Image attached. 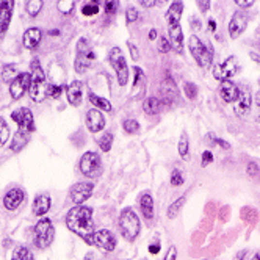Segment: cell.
I'll return each instance as SVG.
<instances>
[{"label":"cell","instance_id":"20","mask_svg":"<svg viewBox=\"0 0 260 260\" xmlns=\"http://www.w3.org/2000/svg\"><path fill=\"white\" fill-rule=\"evenodd\" d=\"M15 5V2H0V35H3L10 29Z\"/></svg>","mask_w":260,"mask_h":260},{"label":"cell","instance_id":"40","mask_svg":"<svg viewBox=\"0 0 260 260\" xmlns=\"http://www.w3.org/2000/svg\"><path fill=\"white\" fill-rule=\"evenodd\" d=\"M16 71H17V66L16 65H6V66H3V71H2V79L5 80V81H8L11 77H17V74H16Z\"/></svg>","mask_w":260,"mask_h":260},{"label":"cell","instance_id":"53","mask_svg":"<svg viewBox=\"0 0 260 260\" xmlns=\"http://www.w3.org/2000/svg\"><path fill=\"white\" fill-rule=\"evenodd\" d=\"M235 5H237V6H240V8L244 10V8H249V6L254 5V2H251V0H249V2H242V0H237Z\"/></svg>","mask_w":260,"mask_h":260},{"label":"cell","instance_id":"61","mask_svg":"<svg viewBox=\"0 0 260 260\" xmlns=\"http://www.w3.org/2000/svg\"><path fill=\"white\" fill-rule=\"evenodd\" d=\"M85 260H96V257H94V254H93V252H90V254H86Z\"/></svg>","mask_w":260,"mask_h":260},{"label":"cell","instance_id":"26","mask_svg":"<svg viewBox=\"0 0 260 260\" xmlns=\"http://www.w3.org/2000/svg\"><path fill=\"white\" fill-rule=\"evenodd\" d=\"M30 143V132H25V130H17L11 140V150L13 152H20L27 145Z\"/></svg>","mask_w":260,"mask_h":260},{"label":"cell","instance_id":"35","mask_svg":"<svg viewBox=\"0 0 260 260\" xmlns=\"http://www.w3.org/2000/svg\"><path fill=\"white\" fill-rule=\"evenodd\" d=\"M10 138V127L6 124L5 118L0 116V147L6 145V141Z\"/></svg>","mask_w":260,"mask_h":260},{"label":"cell","instance_id":"49","mask_svg":"<svg viewBox=\"0 0 260 260\" xmlns=\"http://www.w3.org/2000/svg\"><path fill=\"white\" fill-rule=\"evenodd\" d=\"M127 47H129V50H130V55H132V60H133V61H138V60H140L138 47H136L133 43H130V41H127Z\"/></svg>","mask_w":260,"mask_h":260},{"label":"cell","instance_id":"5","mask_svg":"<svg viewBox=\"0 0 260 260\" xmlns=\"http://www.w3.org/2000/svg\"><path fill=\"white\" fill-rule=\"evenodd\" d=\"M96 60V55L91 49L90 41L86 38H80L77 43V50H75V61L74 69L77 74H85L91 67L93 61Z\"/></svg>","mask_w":260,"mask_h":260},{"label":"cell","instance_id":"45","mask_svg":"<svg viewBox=\"0 0 260 260\" xmlns=\"http://www.w3.org/2000/svg\"><path fill=\"white\" fill-rule=\"evenodd\" d=\"M207 138H209L210 141H213L215 145L221 146V147H223V149H226V150L230 149V145H229L228 141H224V140H221V138H218V136H215L213 133H209V135H207Z\"/></svg>","mask_w":260,"mask_h":260},{"label":"cell","instance_id":"22","mask_svg":"<svg viewBox=\"0 0 260 260\" xmlns=\"http://www.w3.org/2000/svg\"><path fill=\"white\" fill-rule=\"evenodd\" d=\"M251 104H252V96L249 93V90H244V91H240V96H238V99L235 100V107H234V112L237 116H244L251 110Z\"/></svg>","mask_w":260,"mask_h":260},{"label":"cell","instance_id":"62","mask_svg":"<svg viewBox=\"0 0 260 260\" xmlns=\"http://www.w3.org/2000/svg\"><path fill=\"white\" fill-rule=\"evenodd\" d=\"M256 102H257V105L260 107V91L257 93V96H256Z\"/></svg>","mask_w":260,"mask_h":260},{"label":"cell","instance_id":"28","mask_svg":"<svg viewBox=\"0 0 260 260\" xmlns=\"http://www.w3.org/2000/svg\"><path fill=\"white\" fill-rule=\"evenodd\" d=\"M88 99H90L91 102V105H94L98 110H102V112H105V113H110L112 112V104H110V100L105 99V98H100V96L98 94H94V93H90L88 94Z\"/></svg>","mask_w":260,"mask_h":260},{"label":"cell","instance_id":"44","mask_svg":"<svg viewBox=\"0 0 260 260\" xmlns=\"http://www.w3.org/2000/svg\"><path fill=\"white\" fill-rule=\"evenodd\" d=\"M246 173H248V176L251 177V179H256V177H259V176H260V169H259V166L256 165L254 162H251V163H248V168H246Z\"/></svg>","mask_w":260,"mask_h":260},{"label":"cell","instance_id":"36","mask_svg":"<svg viewBox=\"0 0 260 260\" xmlns=\"http://www.w3.org/2000/svg\"><path fill=\"white\" fill-rule=\"evenodd\" d=\"M240 216H242V220L244 223H249V224H254L257 221V211L254 209H251V207H243Z\"/></svg>","mask_w":260,"mask_h":260},{"label":"cell","instance_id":"47","mask_svg":"<svg viewBox=\"0 0 260 260\" xmlns=\"http://www.w3.org/2000/svg\"><path fill=\"white\" fill-rule=\"evenodd\" d=\"M159 50L162 53H168L171 50V44H169V41L166 36H162L160 41H159Z\"/></svg>","mask_w":260,"mask_h":260},{"label":"cell","instance_id":"37","mask_svg":"<svg viewBox=\"0 0 260 260\" xmlns=\"http://www.w3.org/2000/svg\"><path fill=\"white\" fill-rule=\"evenodd\" d=\"M74 6H75L74 0H58L57 2V10L61 13V15H71Z\"/></svg>","mask_w":260,"mask_h":260},{"label":"cell","instance_id":"55","mask_svg":"<svg viewBox=\"0 0 260 260\" xmlns=\"http://www.w3.org/2000/svg\"><path fill=\"white\" fill-rule=\"evenodd\" d=\"M197 6H199V10L202 13H205V11H209V8H210V2H197Z\"/></svg>","mask_w":260,"mask_h":260},{"label":"cell","instance_id":"52","mask_svg":"<svg viewBox=\"0 0 260 260\" xmlns=\"http://www.w3.org/2000/svg\"><path fill=\"white\" fill-rule=\"evenodd\" d=\"M133 72H135V80H133V86H136V85H138V80H140V77H141V75H143V69H141V67H138V66H136V67H133Z\"/></svg>","mask_w":260,"mask_h":260},{"label":"cell","instance_id":"59","mask_svg":"<svg viewBox=\"0 0 260 260\" xmlns=\"http://www.w3.org/2000/svg\"><path fill=\"white\" fill-rule=\"evenodd\" d=\"M249 55H251V58H252V60H256L257 63H260V55H257V53H254V52H251Z\"/></svg>","mask_w":260,"mask_h":260},{"label":"cell","instance_id":"13","mask_svg":"<svg viewBox=\"0 0 260 260\" xmlns=\"http://www.w3.org/2000/svg\"><path fill=\"white\" fill-rule=\"evenodd\" d=\"M93 191H94L93 182H79V183H75V185H72V188L69 191L71 201L75 205H81L86 199H90Z\"/></svg>","mask_w":260,"mask_h":260},{"label":"cell","instance_id":"60","mask_svg":"<svg viewBox=\"0 0 260 260\" xmlns=\"http://www.w3.org/2000/svg\"><path fill=\"white\" fill-rule=\"evenodd\" d=\"M244 257H246V251H240V252L237 254V259H238V260H243Z\"/></svg>","mask_w":260,"mask_h":260},{"label":"cell","instance_id":"42","mask_svg":"<svg viewBox=\"0 0 260 260\" xmlns=\"http://www.w3.org/2000/svg\"><path fill=\"white\" fill-rule=\"evenodd\" d=\"M169 182H171V185H173V187H179V185H182V183H183V176H182V173H180L179 169H174V171H173V174H171Z\"/></svg>","mask_w":260,"mask_h":260},{"label":"cell","instance_id":"19","mask_svg":"<svg viewBox=\"0 0 260 260\" xmlns=\"http://www.w3.org/2000/svg\"><path fill=\"white\" fill-rule=\"evenodd\" d=\"M81 96H83V83L79 80H74L69 86H66V99L72 107H79L81 104Z\"/></svg>","mask_w":260,"mask_h":260},{"label":"cell","instance_id":"25","mask_svg":"<svg viewBox=\"0 0 260 260\" xmlns=\"http://www.w3.org/2000/svg\"><path fill=\"white\" fill-rule=\"evenodd\" d=\"M182 13H183V3L182 2H173L169 5V8L166 11V20H168V24L169 27H173V25H180V17H182Z\"/></svg>","mask_w":260,"mask_h":260},{"label":"cell","instance_id":"15","mask_svg":"<svg viewBox=\"0 0 260 260\" xmlns=\"http://www.w3.org/2000/svg\"><path fill=\"white\" fill-rule=\"evenodd\" d=\"M160 94L163 99V104L165 105H171L173 102H176L179 99V88L174 83V80L171 77H166L162 81L160 85Z\"/></svg>","mask_w":260,"mask_h":260},{"label":"cell","instance_id":"46","mask_svg":"<svg viewBox=\"0 0 260 260\" xmlns=\"http://www.w3.org/2000/svg\"><path fill=\"white\" fill-rule=\"evenodd\" d=\"M136 19H138V10H136V8H129V10L126 11V20H127V24L136 22Z\"/></svg>","mask_w":260,"mask_h":260},{"label":"cell","instance_id":"39","mask_svg":"<svg viewBox=\"0 0 260 260\" xmlns=\"http://www.w3.org/2000/svg\"><path fill=\"white\" fill-rule=\"evenodd\" d=\"M122 129H124V132L129 133V135H133L140 130V124L136 119H126L122 122Z\"/></svg>","mask_w":260,"mask_h":260},{"label":"cell","instance_id":"23","mask_svg":"<svg viewBox=\"0 0 260 260\" xmlns=\"http://www.w3.org/2000/svg\"><path fill=\"white\" fill-rule=\"evenodd\" d=\"M169 44L171 49H174L177 53H182L183 50V32L180 25L169 27Z\"/></svg>","mask_w":260,"mask_h":260},{"label":"cell","instance_id":"48","mask_svg":"<svg viewBox=\"0 0 260 260\" xmlns=\"http://www.w3.org/2000/svg\"><path fill=\"white\" fill-rule=\"evenodd\" d=\"M104 8L107 15H114L118 11V2H113V0H108V2L104 3Z\"/></svg>","mask_w":260,"mask_h":260},{"label":"cell","instance_id":"12","mask_svg":"<svg viewBox=\"0 0 260 260\" xmlns=\"http://www.w3.org/2000/svg\"><path fill=\"white\" fill-rule=\"evenodd\" d=\"M91 244L102 251H105V252H112L116 248V237L113 235V232L107 230V229H100L93 234Z\"/></svg>","mask_w":260,"mask_h":260},{"label":"cell","instance_id":"8","mask_svg":"<svg viewBox=\"0 0 260 260\" xmlns=\"http://www.w3.org/2000/svg\"><path fill=\"white\" fill-rule=\"evenodd\" d=\"M80 173L85 177H90V179H96L102 174V160L99 154L93 152V150H88L80 159Z\"/></svg>","mask_w":260,"mask_h":260},{"label":"cell","instance_id":"17","mask_svg":"<svg viewBox=\"0 0 260 260\" xmlns=\"http://www.w3.org/2000/svg\"><path fill=\"white\" fill-rule=\"evenodd\" d=\"M25 201V191L22 188H11L3 197V207L6 210H17Z\"/></svg>","mask_w":260,"mask_h":260},{"label":"cell","instance_id":"4","mask_svg":"<svg viewBox=\"0 0 260 260\" xmlns=\"http://www.w3.org/2000/svg\"><path fill=\"white\" fill-rule=\"evenodd\" d=\"M188 49L191 57L196 60L197 66H201L202 69H209L213 63V50L210 49V46L204 44L199 39V36L191 35L188 39Z\"/></svg>","mask_w":260,"mask_h":260},{"label":"cell","instance_id":"51","mask_svg":"<svg viewBox=\"0 0 260 260\" xmlns=\"http://www.w3.org/2000/svg\"><path fill=\"white\" fill-rule=\"evenodd\" d=\"M177 259V248L176 246H169V249L165 256V260H176Z\"/></svg>","mask_w":260,"mask_h":260},{"label":"cell","instance_id":"50","mask_svg":"<svg viewBox=\"0 0 260 260\" xmlns=\"http://www.w3.org/2000/svg\"><path fill=\"white\" fill-rule=\"evenodd\" d=\"M213 162V154L210 150H204L202 152V166H207L210 163Z\"/></svg>","mask_w":260,"mask_h":260},{"label":"cell","instance_id":"10","mask_svg":"<svg viewBox=\"0 0 260 260\" xmlns=\"http://www.w3.org/2000/svg\"><path fill=\"white\" fill-rule=\"evenodd\" d=\"M30 83H32V74L30 72H20L17 74L16 79H13L11 85H10V94L13 99H22L24 94L30 90Z\"/></svg>","mask_w":260,"mask_h":260},{"label":"cell","instance_id":"38","mask_svg":"<svg viewBox=\"0 0 260 260\" xmlns=\"http://www.w3.org/2000/svg\"><path fill=\"white\" fill-rule=\"evenodd\" d=\"M188 149H190V141H188L187 133L183 132L182 136H180V140H179V146H177V150H179L182 159H187V157H188Z\"/></svg>","mask_w":260,"mask_h":260},{"label":"cell","instance_id":"29","mask_svg":"<svg viewBox=\"0 0 260 260\" xmlns=\"http://www.w3.org/2000/svg\"><path fill=\"white\" fill-rule=\"evenodd\" d=\"M163 102L157 98H147L145 102H143V110H145L146 114H159L162 112Z\"/></svg>","mask_w":260,"mask_h":260},{"label":"cell","instance_id":"33","mask_svg":"<svg viewBox=\"0 0 260 260\" xmlns=\"http://www.w3.org/2000/svg\"><path fill=\"white\" fill-rule=\"evenodd\" d=\"M183 202H185V196H182V197H179L176 202H173L168 207V211H166V216L169 218V220H174V218L179 215V211H180V209H182V205H183Z\"/></svg>","mask_w":260,"mask_h":260},{"label":"cell","instance_id":"43","mask_svg":"<svg viewBox=\"0 0 260 260\" xmlns=\"http://www.w3.org/2000/svg\"><path fill=\"white\" fill-rule=\"evenodd\" d=\"M61 88L60 85H49L47 86V98H52V99H58L60 94H61Z\"/></svg>","mask_w":260,"mask_h":260},{"label":"cell","instance_id":"30","mask_svg":"<svg viewBox=\"0 0 260 260\" xmlns=\"http://www.w3.org/2000/svg\"><path fill=\"white\" fill-rule=\"evenodd\" d=\"M43 8H44L43 0H29V2H25V11L30 17H36L43 11Z\"/></svg>","mask_w":260,"mask_h":260},{"label":"cell","instance_id":"7","mask_svg":"<svg viewBox=\"0 0 260 260\" xmlns=\"http://www.w3.org/2000/svg\"><path fill=\"white\" fill-rule=\"evenodd\" d=\"M108 63L114 69L116 77H118V83L119 86H126L129 81V66L127 61L122 55V50L119 47H113V49L108 52Z\"/></svg>","mask_w":260,"mask_h":260},{"label":"cell","instance_id":"27","mask_svg":"<svg viewBox=\"0 0 260 260\" xmlns=\"http://www.w3.org/2000/svg\"><path fill=\"white\" fill-rule=\"evenodd\" d=\"M140 207L143 211V216H145L146 220H152L154 218V199H152V196H150V193L141 195Z\"/></svg>","mask_w":260,"mask_h":260},{"label":"cell","instance_id":"54","mask_svg":"<svg viewBox=\"0 0 260 260\" xmlns=\"http://www.w3.org/2000/svg\"><path fill=\"white\" fill-rule=\"evenodd\" d=\"M149 252H150V254H159V252H160V243L150 244L149 246Z\"/></svg>","mask_w":260,"mask_h":260},{"label":"cell","instance_id":"58","mask_svg":"<svg viewBox=\"0 0 260 260\" xmlns=\"http://www.w3.org/2000/svg\"><path fill=\"white\" fill-rule=\"evenodd\" d=\"M209 27H210V30H211V32H215V30H216V22H215L213 19H210V20H209Z\"/></svg>","mask_w":260,"mask_h":260},{"label":"cell","instance_id":"32","mask_svg":"<svg viewBox=\"0 0 260 260\" xmlns=\"http://www.w3.org/2000/svg\"><path fill=\"white\" fill-rule=\"evenodd\" d=\"M99 13V2H93V0H90V2H85L83 6H81V15L86 16V17H91V16H96Z\"/></svg>","mask_w":260,"mask_h":260},{"label":"cell","instance_id":"56","mask_svg":"<svg viewBox=\"0 0 260 260\" xmlns=\"http://www.w3.org/2000/svg\"><path fill=\"white\" fill-rule=\"evenodd\" d=\"M157 36H159V33H157V30H154V29H152V30L149 32V39H150V41H155V39H157Z\"/></svg>","mask_w":260,"mask_h":260},{"label":"cell","instance_id":"63","mask_svg":"<svg viewBox=\"0 0 260 260\" xmlns=\"http://www.w3.org/2000/svg\"><path fill=\"white\" fill-rule=\"evenodd\" d=\"M251 260H260V254H256L254 257H252Z\"/></svg>","mask_w":260,"mask_h":260},{"label":"cell","instance_id":"6","mask_svg":"<svg viewBox=\"0 0 260 260\" xmlns=\"http://www.w3.org/2000/svg\"><path fill=\"white\" fill-rule=\"evenodd\" d=\"M33 234H35V246L39 249H47L52 244L53 238H55V228H53L52 221L49 218H41L36 223L35 229H33Z\"/></svg>","mask_w":260,"mask_h":260},{"label":"cell","instance_id":"16","mask_svg":"<svg viewBox=\"0 0 260 260\" xmlns=\"http://www.w3.org/2000/svg\"><path fill=\"white\" fill-rule=\"evenodd\" d=\"M85 124L91 133H98L105 127V118H104V114H102V112H99L98 108H91V110H88V113H86Z\"/></svg>","mask_w":260,"mask_h":260},{"label":"cell","instance_id":"14","mask_svg":"<svg viewBox=\"0 0 260 260\" xmlns=\"http://www.w3.org/2000/svg\"><path fill=\"white\" fill-rule=\"evenodd\" d=\"M248 20H249V17L243 10H238L234 13V16H232L230 22H229V35L232 39H237L246 30Z\"/></svg>","mask_w":260,"mask_h":260},{"label":"cell","instance_id":"3","mask_svg":"<svg viewBox=\"0 0 260 260\" xmlns=\"http://www.w3.org/2000/svg\"><path fill=\"white\" fill-rule=\"evenodd\" d=\"M141 230V224H140V218L136 216L133 209L126 207L121 211L119 215V232L121 235L126 238L127 242H135L136 237L140 235Z\"/></svg>","mask_w":260,"mask_h":260},{"label":"cell","instance_id":"24","mask_svg":"<svg viewBox=\"0 0 260 260\" xmlns=\"http://www.w3.org/2000/svg\"><path fill=\"white\" fill-rule=\"evenodd\" d=\"M33 215L35 216H41L43 218L47 211L50 210V197L47 195H38L35 197V201H33Z\"/></svg>","mask_w":260,"mask_h":260},{"label":"cell","instance_id":"11","mask_svg":"<svg viewBox=\"0 0 260 260\" xmlns=\"http://www.w3.org/2000/svg\"><path fill=\"white\" fill-rule=\"evenodd\" d=\"M11 119L17 124V130H25V132H33L35 130V118L30 108L22 107L11 113Z\"/></svg>","mask_w":260,"mask_h":260},{"label":"cell","instance_id":"1","mask_svg":"<svg viewBox=\"0 0 260 260\" xmlns=\"http://www.w3.org/2000/svg\"><path fill=\"white\" fill-rule=\"evenodd\" d=\"M66 226L75 235H79L81 240L91 244V238L94 234V223H93V210L86 205H75L74 209L67 211Z\"/></svg>","mask_w":260,"mask_h":260},{"label":"cell","instance_id":"41","mask_svg":"<svg viewBox=\"0 0 260 260\" xmlns=\"http://www.w3.org/2000/svg\"><path fill=\"white\" fill-rule=\"evenodd\" d=\"M183 93H185V96L190 100L197 98V88L195 83H191V81H185V83H183Z\"/></svg>","mask_w":260,"mask_h":260},{"label":"cell","instance_id":"21","mask_svg":"<svg viewBox=\"0 0 260 260\" xmlns=\"http://www.w3.org/2000/svg\"><path fill=\"white\" fill-rule=\"evenodd\" d=\"M220 96L226 104H235V100L238 99V96H240V90H238V86L235 83H232V81H221Z\"/></svg>","mask_w":260,"mask_h":260},{"label":"cell","instance_id":"9","mask_svg":"<svg viewBox=\"0 0 260 260\" xmlns=\"http://www.w3.org/2000/svg\"><path fill=\"white\" fill-rule=\"evenodd\" d=\"M238 72L237 57H228L223 63L213 66V77L220 81H230V79Z\"/></svg>","mask_w":260,"mask_h":260},{"label":"cell","instance_id":"31","mask_svg":"<svg viewBox=\"0 0 260 260\" xmlns=\"http://www.w3.org/2000/svg\"><path fill=\"white\" fill-rule=\"evenodd\" d=\"M11 260H35V259H33V254L29 248H25V246H19V248H16L15 252H13Z\"/></svg>","mask_w":260,"mask_h":260},{"label":"cell","instance_id":"2","mask_svg":"<svg viewBox=\"0 0 260 260\" xmlns=\"http://www.w3.org/2000/svg\"><path fill=\"white\" fill-rule=\"evenodd\" d=\"M30 74H32V83H30V99L35 102V104H39L47 98V85H46V75L43 67L39 65V60L35 58L32 61L30 66Z\"/></svg>","mask_w":260,"mask_h":260},{"label":"cell","instance_id":"57","mask_svg":"<svg viewBox=\"0 0 260 260\" xmlns=\"http://www.w3.org/2000/svg\"><path fill=\"white\" fill-rule=\"evenodd\" d=\"M143 6H155V5H160L162 2H140Z\"/></svg>","mask_w":260,"mask_h":260},{"label":"cell","instance_id":"34","mask_svg":"<svg viewBox=\"0 0 260 260\" xmlns=\"http://www.w3.org/2000/svg\"><path fill=\"white\" fill-rule=\"evenodd\" d=\"M99 147L102 152H108V150L112 149V145H113V135L110 132H105L104 135L99 138Z\"/></svg>","mask_w":260,"mask_h":260},{"label":"cell","instance_id":"18","mask_svg":"<svg viewBox=\"0 0 260 260\" xmlns=\"http://www.w3.org/2000/svg\"><path fill=\"white\" fill-rule=\"evenodd\" d=\"M41 39H43V32H41V29H38V27H30V29H27L24 32L22 44L25 49L33 50L39 46Z\"/></svg>","mask_w":260,"mask_h":260}]
</instances>
